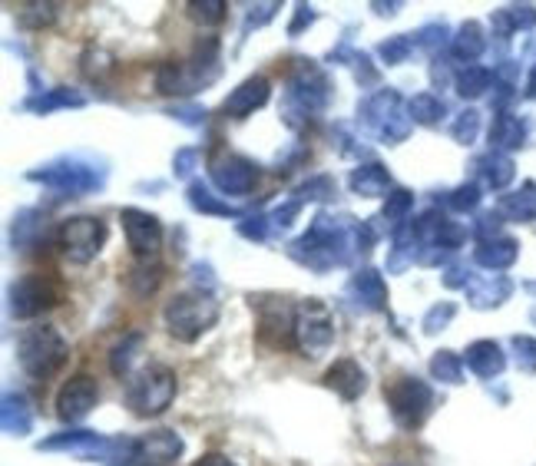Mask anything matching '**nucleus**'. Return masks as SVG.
Masks as SVG:
<instances>
[{
	"label": "nucleus",
	"mask_w": 536,
	"mask_h": 466,
	"mask_svg": "<svg viewBox=\"0 0 536 466\" xmlns=\"http://www.w3.org/2000/svg\"><path fill=\"white\" fill-rule=\"evenodd\" d=\"M384 397H388L391 417L401 430H417L427 417H431L434 390H431V384H424L421 377H398V381L388 384Z\"/></svg>",
	"instance_id": "obj_11"
},
{
	"label": "nucleus",
	"mask_w": 536,
	"mask_h": 466,
	"mask_svg": "<svg viewBox=\"0 0 536 466\" xmlns=\"http://www.w3.org/2000/svg\"><path fill=\"white\" fill-rule=\"evenodd\" d=\"M272 100V83H268V77H249V80H242L235 90L225 96V103H222V110L225 116H232V119H245V116H252L255 110H262V106Z\"/></svg>",
	"instance_id": "obj_18"
},
{
	"label": "nucleus",
	"mask_w": 536,
	"mask_h": 466,
	"mask_svg": "<svg viewBox=\"0 0 536 466\" xmlns=\"http://www.w3.org/2000/svg\"><path fill=\"white\" fill-rule=\"evenodd\" d=\"M517 255H520L517 238H507V235L490 238V242H480L474 248V262L480 268H490V272H503V268H510L513 262H517Z\"/></svg>",
	"instance_id": "obj_26"
},
{
	"label": "nucleus",
	"mask_w": 536,
	"mask_h": 466,
	"mask_svg": "<svg viewBox=\"0 0 536 466\" xmlns=\"http://www.w3.org/2000/svg\"><path fill=\"white\" fill-rule=\"evenodd\" d=\"M497 212L510 222H536V182H523L517 192L500 195Z\"/></svg>",
	"instance_id": "obj_29"
},
{
	"label": "nucleus",
	"mask_w": 536,
	"mask_h": 466,
	"mask_svg": "<svg viewBox=\"0 0 536 466\" xmlns=\"http://www.w3.org/2000/svg\"><path fill=\"white\" fill-rule=\"evenodd\" d=\"M219 40L199 37L189 60H166L156 70V90L166 96H192L219 80Z\"/></svg>",
	"instance_id": "obj_2"
},
{
	"label": "nucleus",
	"mask_w": 536,
	"mask_h": 466,
	"mask_svg": "<svg viewBox=\"0 0 536 466\" xmlns=\"http://www.w3.org/2000/svg\"><path fill=\"white\" fill-rule=\"evenodd\" d=\"M417 47L414 43V37H407V34H398V37H388L378 47V53H381V60L388 63V67H398V63H404L407 57H411V50Z\"/></svg>",
	"instance_id": "obj_44"
},
{
	"label": "nucleus",
	"mask_w": 536,
	"mask_h": 466,
	"mask_svg": "<svg viewBox=\"0 0 536 466\" xmlns=\"http://www.w3.org/2000/svg\"><path fill=\"white\" fill-rule=\"evenodd\" d=\"M189 17L196 20V24L202 27H219L225 20V10H229V4L225 0H192V4H186Z\"/></svg>",
	"instance_id": "obj_42"
},
{
	"label": "nucleus",
	"mask_w": 536,
	"mask_h": 466,
	"mask_svg": "<svg viewBox=\"0 0 536 466\" xmlns=\"http://www.w3.org/2000/svg\"><path fill=\"white\" fill-rule=\"evenodd\" d=\"M0 420H4V430L14 433V437H24L34 427V414H30V404L24 394H7L4 407H0Z\"/></svg>",
	"instance_id": "obj_32"
},
{
	"label": "nucleus",
	"mask_w": 536,
	"mask_h": 466,
	"mask_svg": "<svg viewBox=\"0 0 536 466\" xmlns=\"http://www.w3.org/2000/svg\"><path fill=\"white\" fill-rule=\"evenodd\" d=\"M493 83H497V77H493L487 67H477V63L467 70H460L457 80H454L457 93L464 96V100H477V96H484L487 90H493Z\"/></svg>",
	"instance_id": "obj_36"
},
{
	"label": "nucleus",
	"mask_w": 536,
	"mask_h": 466,
	"mask_svg": "<svg viewBox=\"0 0 536 466\" xmlns=\"http://www.w3.org/2000/svg\"><path fill=\"white\" fill-rule=\"evenodd\" d=\"M335 344V318H331V308L321 298H308L295 311V348L302 351V357H325Z\"/></svg>",
	"instance_id": "obj_9"
},
{
	"label": "nucleus",
	"mask_w": 536,
	"mask_h": 466,
	"mask_svg": "<svg viewBox=\"0 0 536 466\" xmlns=\"http://www.w3.org/2000/svg\"><path fill=\"white\" fill-rule=\"evenodd\" d=\"M268 225H272V219H268V215H255V219L239 222V235L249 238V242H265Z\"/></svg>",
	"instance_id": "obj_53"
},
{
	"label": "nucleus",
	"mask_w": 536,
	"mask_h": 466,
	"mask_svg": "<svg viewBox=\"0 0 536 466\" xmlns=\"http://www.w3.org/2000/svg\"><path fill=\"white\" fill-rule=\"evenodd\" d=\"M96 400H100V387H96L93 377L87 374L70 377L57 394V417L67 420V424H80L83 417H90Z\"/></svg>",
	"instance_id": "obj_17"
},
{
	"label": "nucleus",
	"mask_w": 536,
	"mask_h": 466,
	"mask_svg": "<svg viewBox=\"0 0 536 466\" xmlns=\"http://www.w3.org/2000/svg\"><path fill=\"white\" fill-rule=\"evenodd\" d=\"M351 252H358L355 225H335V219H328V215H318L312 229L288 245V255H292L298 265L315 268V272L348 265Z\"/></svg>",
	"instance_id": "obj_1"
},
{
	"label": "nucleus",
	"mask_w": 536,
	"mask_h": 466,
	"mask_svg": "<svg viewBox=\"0 0 536 466\" xmlns=\"http://www.w3.org/2000/svg\"><path fill=\"white\" fill-rule=\"evenodd\" d=\"M348 189L361 195V199H388L394 192L391 189V172L381 162H364V166L351 169L348 176Z\"/></svg>",
	"instance_id": "obj_22"
},
{
	"label": "nucleus",
	"mask_w": 536,
	"mask_h": 466,
	"mask_svg": "<svg viewBox=\"0 0 536 466\" xmlns=\"http://www.w3.org/2000/svg\"><path fill=\"white\" fill-rule=\"evenodd\" d=\"M27 179L44 182L47 189L63 192V195H90L103 186L106 169H96V166H90V162H80L77 156L73 159L63 156V159H53L34 172H27Z\"/></svg>",
	"instance_id": "obj_8"
},
{
	"label": "nucleus",
	"mask_w": 536,
	"mask_h": 466,
	"mask_svg": "<svg viewBox=\"0 0 536 466\" xmlns=\"http://www.w3.org/2000/svg\"><path fill=\"white\" fill-rule=\"evenodd\" d=\"M67 357H70V344L50 324H30V328L17 334V361L24 367V374L37 377V381H47V377L60 374Z\"/></svg>",
	"instance_id": "obj_4"
},
{
	"label": "nucleus",
	"mask_w": 536,
	"mask_h": 466,
	"mask_svg": "<svg viewBox=\"0 0 536 466\" xmlns=\"http://www.w3.org/2000/svg\"><path fill=\"white\" fill-rule=\"evenodd\" d=\"M80 106H87V96L70 90V86H57V90H40L37 96H30L24 100V110L37 113V116H50L57 110H80Z\"/></svg>",
	"instance_id": "obj_25"
},
{
	"label": "nucleus",
	"mask_w": 536,
	"mask_h": 466,
	"mask_svg": "<svg viewBox=\"0 0 536 466\" xmlns=\"http://www.w3.org/2000/svg\"><path fill=\"white\" fill-rule=\"evenodd\" d=\"M219 314L222 308L209 288H189V291H179L176 298H169V305L163 308V321H166V331L173 334L176 341L192 344L206 331L216 328Z\"/></svg>",
	"instance_id": "obj_3"
},
{
	"label": "nucleus",
	"mask_w": 536,
	"mask_h": 466,
	"mask_svg": "<svg viewBox=\"0 0 536 466\" xmlns=\"http://www.w3.org/2000/svg\"><path fill=\"white\" fill-rule=\"evenodd\" d=\"M60 7L53 0H27V4H17V24L24 30H44L57 20Z\"/></svg>",
	"instance_id": "obj_34"
},
{
	"label": "nucleus",
	"mask_w": 536,
	"mask_h": 466,
	"mask_svg": "<svg viewBox=\"0 0 536 466\" xmlns=\"http://www.w3.org/2000/svg\"><path fill=\"white\" fill-rule=\"evenodd\" d=\"M411 209H414V192L407 189H394L388 199H384V209H381V219L391 222V232L401 229V225L411 222Z\"/></svg>",
	"instance_id": "obj_38"
},
{
	"label": "nucleus",
	"mask_w": 536,
	"mask_h": 466,
	"mask_svg": "<svg viewBox=\"0 0 536 466\" xmlns=\"http://www.w3.org/2000/svg\"><path fill=\"white\" fill-rule=\"evenodd\" d=\"M315 24V7H308V4H298L295 7V17H292V24H288V37H298L302 30H308Z\"/></svg>",
	"instance_id": "obj_54"
},
{
	"label": "nucleus",
	"mask_w": 536,
	"mask_h": 466,
	"mask_svg": "<svg viewBox=\"0 0 536 466\" xmlns=\"http://www.w3.org/2000/svg\"><path fill=\"white\" fill-rule=\"evenodd\" d=\"M120 222L136 262H156L159 252H163V225H159L156 215L143 209H123Z\"/></svg>",
	"instance_id": "obj_14"
},
{
	"label": "nucleus",
	"mask_w": 536,
	"mask_h": 466,
	"mask_svg": "<svg viewBox=\"0 0 536 466\" xmlns=\"http://www.w3.org/2000/svg\"><path fill=\"white\" fill-rule=\"evenodd\" d=\"M252 308L259 311V341L268 348H295V311L285 298H252Z\"/></svg>",
	"instance_id": "obj_13"
},
{
	"label": "nucleus",
	"mask_w": 536,
	"mask_h": 466,
	"mask_svg": "<svg viewBox=\"0 0 536 466\" xmlns=\"http://www.w3.org/2000/svg\"><path fill=\"white\" fill-rule=\"evenodd\" d=\"M331 195H338L335 179H331V176H312V179L305 182V186H298L292 192V199L298 205H305V202H328Z\"/></svg>",
	"instance_id": "obj_40"
},
{
	"label": "nucleus",
	"mask_w": 536,
	"mask_h": 466,
	"mask_svg": "<svg viewBox=\"0 0 536 466\" xmlns=\"http://www.w3.org/2000/svg\"><path fill=\"white\" fill-rule=\"evenodd\" d=\"M348 295L355 298V305L364 308V311L388 308V285H384V275L374 272V268H361L358 275H351Z\"/></svg>",
	"instance_id": "obj_20"
},
{
	"label": "nucleus",
	"mask_w": 536,
	"mask_h": 466,
	"mask_svg": "<svg viewBox=\"0 0 536 466\" xmlns=\"http://www.w3.org/2000/svg\"><path fill=\"white\" fill-rule=\"evenodd\" d=\"M533 321H536V311H533Z\"/></svg>",
	"instance_id": "obj_61"
},
{
	"label": "nucleus",
	"mask_w": 536,
	"mask_h": 466,
	"mask_svg": "<svg viewBox=\"0 0 536 466\" xmlns=\"http://www.w3.org/2000/svg\"><path fill=\"white\" fill-rule=\"evenodd\" d=\"M113 53L103 50V47H90L83 53V73H87L90 80H103L106 73H113Z\"/></svg>",
	"instance_id": "obj_46"
},
{
	"label": "nucleus",
	"mask_w": 536,
	"mask_h": 466,
	"mask_svg": "<svg viewBox=\"0 0 536 466\" xmlns=\"http://www.w3.org/2000/svg\"><path fill=\"white\" fill-rule=\"evenodd\" d=\"M431 374L444 384H460L464 381V361L454 351H437L431 357Z\"/></svg>",
	"instance_id": "obj_41"
},
{
	"label": "nucleus",
	"mask_w": 536,
	"mask_h": 466,
	"mask_svg": "<svg viewBox=\"0 0 536 466\" xmlns=\"http://www.w3.org/2000/svg\"><path fill=\"white\" fill-rule=\"evenodd\" d=\"M510 278H503V275H477L474 281L467 285V298H470V305L480 308V311H487V308H500L503 301L510 298Z\"/></svg>",
	"instance_id": "obj_23"
},
{
	"label": "nucleus",
	"mask_w": 536,
	"mask_h": 466,
	"mask_svg": "<svg viewBox=\"0 0 536 466\" xmlns=\"http://www.w3.org/2000/svg\"><path fill=\"white\" fill-rule=\"evenodd\" d=\"M527 143V123L513 113H497L490 126V146L493 153H503V149H520Z\"/></svg>",
	"instance_id": "obj_28"
},
{
	"label": "nucleus",
	"mask_w": 536,
	"mask_h": 466,
	"mask_svg": "<svg viewBox=\"0 0 536 466\" xmlns=\"http://www.w3.org/2000/svg\"><path fill=\"white\" fill-rule=\"evenodd\" d=\"M169 116L179 119V123H186V126H202V123H206V110H202V106H173Z\"/></svg>",
	"instance_id": "obj_55"
},
{
	"label": "nucleus",
	"mask_w": 536,
	"mask_h": 466,
	"mask_svg": "<svg viewBox=\"0 0 536 466\" xmlns=\"http://www.w3.org/2000/svg\"><path fill=\"white\" fill-rule=\"evenodd\" d=\"M176 400V374L166 364H149L126 384V407L136 417H159Z\"/></svg>",
	"instance_id": "obj_7"
},
{
	"label": "nucleus",
	"mask_w": 536,
	"mask_h": 466,
	"mask_svg": "<svg viewBox=\"0 0 536 466\" xmlns=\"http://www.w3.org/2000/svg\"><path fill=\"white\" fill-rule=\"evenodd\" d=\"M209 179L225 195H249L259 182V166L239 153H219L209 162Z\"/></svg>",
	"instance_id": "obj_16"
},
{
	"label": "nucleus",
	"mask_w": 536,
	"mask_h": 466,
	"mask_svg": "<svg viewBox=\"0 0 536 466\" xmlns=\"http://www.w3.org/2000/svg\"><path fill=\"white\" fill-rule=\"evenodd\" d=\"M63 301V288L50 275H20L14 285L7 288V308L17 321H34L44 311L57 308Z\"/></svg>",
	"instance_id": "obj_10"
},
{
	"label": "nucleus",
	"mask_w": 536,
	"mask_h": 466,
	"mask_svg": "<svg viewBox=\"0 0 536 466\" xmlns=\"http://www.w3.org/2000/svg\"><path fill=\"white\" fill-rule=\"evenodd\" d=\"M414 43H417V47H424V50H431V53H434L437 47H444V43H447V27H444V24L424 27L421 34L414 37Z\"/></svg>",
	"instance_id": "obj_52"
},
{
	"label": "nucleus",
	"mask_w": 536,
	"mask_h": 466,
	"mask_svg": "<svg viewBox=\"0 0 536 466\" xmlns=\"http://www.w3.org/2000/svg\"><path fill=\"white\" fill-rule=\"evenodd\" d=\"M143 348V334H126V338L116 344L113 354H110V371L116 377H126L130 374V367L136 361V351Z\"/></svg>",
	"instance_id": "obj_39"
},
{
	"label": "nucleus",
	"mask_w": 536,
	"mask_h": 466,
	"mask_svg": "<svg viewBox=\"0 0 536 466\" xmlns=\"http://www.w3.org/2000/svg\"><path fill=\"white\" fill-rule=\"evenodd\" d=\"M186 195H189L192 209L202 212V215H216V219H239V209L229 205V202H222L219 195L206 186V182H189Z\"/></svg>",
	"instance_id": "obj_31"
},
{
	"label": "nucleus",
	"mask_w": 536,
	"mask_h": 466,
	"mask_svg": "<svg viewBox=\"0 0 536 466\" xmlns=\"http://www.w3.org/2000/svg\"><path fill=\"white\" fill-rule=\"evenodd\" d=\"M444 202H447L450 212H474L480 205V186L477 182H464V186L450 189Z\"/></svg>",
	"instance_id": "obj_45"
},
{
	"label": "nucleus",
	"mask_w": 536,
	"mask_h": 466,
	"mask_svg": "<svg viewBox=\"0 0 536 466\" xmlns=\"http://www.w3.org/2000/svg\"><path fill=\"white\" fill-rule=\"evenodd\" d=\"M500 225H503L500 212H484L474 225V235L480 238V242H490V238H500Z\"/></svg>",
	"instance_id": "obj_51"
},
{
	"label": "nucleus",
	"mask_w": 536,
	"mask_h": 466,
	"mask_svg": "<svg viewBox=\"0 0 536 466\" xmlns=\"http://www.w3.org/2000/svg\"><path fill=\"white\" fill-rule=\"evenodd\" d=\"M182 457V437L176 430H153L133 437L123 466H169Z\"/></svg>",
	"instance_id": "obj_15"
},
{
	"label": "nucleus",
	"mask_w": 536,
	"mask_h": 466,
	"mask_svg": "<svg viewBox=\"0 0 536 466\" xmlns=\"http://www.w3.org/2000/svg\"><path fill=\"white\" fill-rule=\"evenodd\" d=\"M513 351H517V364L527 374H536V341L527 338V334H517L513 338Z\"/></svg>",
	"instance_id": "obj_49"
},
{
	"label": "nucleus",
	"mask_w": 536,
	"mask_h": 466,
	"mask_svg": "<svg viewBox=\"0 0 536 466\" xmlns=\"http://www.w3.org/2000/svg\"><path fill=\"white\" fill-rule=\"evenodd\" d=\"M407 110H411L414 123H421V126H437L447 116L444 100L434 93H417L414 100H407Z\"/></svg>",
	"instance_id": "obj_37"
},
{
	"label": "nucleus",
	"mask_w": 536,
	"mask_h": 466,
	"mask_svg": "<svg viewBox=\"0 0 536 466\" xmlns=\"http://www.w3.org/2000/svg\"><path fill=\"white\" fill-rule=\"evenodd\" d=\"M457 314V305L454 301H441V305H434L431 311L424 314V331L427 334H437V331H444L447 328V321Z\"/></svg>",
	"instance_id": "obj_48"
},
{
	"label": "nucleus",
	"mask_w": 536,
	"mask_h": 466,
	"mask_svg": "<svg viewBox=\"0 0 536 466\" xmlns=\"http://www.w3.org/2000/svg\"><path fill=\"white\" fill-rule=\"evenodd\" d=\"M159 285H163V268L156 262H136L130 272H126V288H130L136 298H149Z\"/></svg>",
	"instance_id": "obj_35"
},
{
	"label": "nucleus",
	"mask_w": 536,
	"mask_h": 466,
	"mask_svg": "<svg viewBox=\"0 0 536 466\" xmlns=\"http://www.w3.org/2000/svg\"><path fill=\"white\" fill-rule=\"evenodd\" d=\"M278 7H282V4H275V0H268V4H252V7H249V14H245L242 34H249L252 27H265L268 20H272V17L278 14Z\"/></svg>",
	"instance_id": "obj_50"
},
{
	"label": "nucleus",
	"mask_w": 536,
	"mask_h": 466,
	"mask_svg": "<svg viewBox=\"0 0 536 466\" xmlns=\"http://www.w3.org/2000/svg\"><path fill=\"white\" fill-rule=\"evenodd\" d=\"M497 24H503V34H513V30H527L536 24V7H503L497 17Z\"/></svg>",
	"instance_id": "obj_43"
},
{
	"label": "nucleus",
	"mask_w": 536,
	"mask_h": 466,
	"mask_svg": "<svg viewBox=\"0 0 536 466\" xmlns=\"http://www.w3.org/2000/svg\"><path fill=\"white\" fill-rule=\"evenodd\" d=\"M325 384L335 390V394L341 400H358L364 394V387H368V374L361 371V364L358 361H351V357H341V361H335L328 367V374H325Z\"/></svg>",
	"instance_id": "obj_21"
},
{
	"label": "nucleus",
	"mask_w": 536,
	"mask_h": 466,
	"mask_svg": "<svg viewBox=\"0 0 536 466\" xmlns=\"http://www.w3.org/2000/svg\"><path fill=\"white\" fill-rule=\"evenodd\" d=\"M527 96H536V67L530 73V83H527Z\"/></svg>",
	"instance_id": "obj_60"
},
{
	"label": "nucleus",
	"mask_w": 536,
	"mask_h": 466,
	"mask_svg": "<svg viewBox=\"0 0 536 466\" xmlns=\"http://www.w3.org/2000/svg\"><path fill=\"white\" fill-rule=\"evenodd\" d=\"M106 235H110V229H106L103 219H96V215H73V219H67L60 225L57 245H60V252L67 262L90 265L93 258L103 252Z\"/></svg>",
	"instance_id": "obj_12"
},
{
	"label": "nucleus",
	"mask_w": 536,
	"mask_h": 466,
	"mask_svg": "<svg viewBox=\"0 0 536 466\" xmlns=\"http://www.w3.org/2000/svg\"><path fill=\"white\" fill-rule=\"evenodd\" d=\"M414 229H417V242H424V245H441V248H460V242L467 238V232L460 229L457 222H450L447 215L441 209H427L421 219L414 222Z\"/></svg>",
	"instance_id": "obj_19"
},
{
	"label": "nucleus",
	"mask_w": 536,
	"mask_h": 466,
	"mask_svg": "<svg viewBox=\"0 0 536 466\" xmlns=\"http://www.w3.org/2000/svg\"><path fill=\"white\" fill-rule=\"evenodd\" d=\"M464 364L477 377H497L503 367H507V357H503V348H500L497 341H474L467 348Z\"/></svg>",
	"instance_id": "obj_27"
},
{
	"label": "nucleus",
	"mask_w": 536,
	"mask_h": 466,
	"mask_svg": "<svg viewBox=\"0 0 536 466\" xmlns=\"http://www.w3.org/2000/svg\"><path fill=\"white\" fill-rule=\"evenodd\" d=\"M47 238V215L40 209H24L14 215V225H10V242L20 252H30Z\"/></svg>",
	"instance_id": "obj_24"
},
{
	"label": "nucleus",
	"mask_w": 536,
	"mask_h": 466,
	"mask_svg": "<svg viewBox=\"0 0 536 466\" xmlns=\"http://www.w3.org/2000/svg\"><path fill=\"white\" fill-rule=\"evenodd\" d=\"M196 162H199V149H179L176 159H173L176 176H189V172L196 169Z\"/></svg>",
	"instance_id": "obj_56"
},
{
	"label": "nucleus",
	"mask_w": 536,
	"mask_h": 466,
	"mask_svg": "<svg viewBox=\"0 0 536 466\" xmlns=\"http://www.w3.org/2000/svg\"><path fill=\"white\" fill-rule=\"evenodd\" d=\"M331 93H335L331 77L318 67L315 60H295L292 73H288V90H285V100H288L285 119L292 123L295 113L298 116L321 113L331 103Z\"/></svg>",
	"instance_id": "obj_6"
},
{
	"label": "nucleus",
	"mask_w": 536,
	"mask_h": 466,
	"mask_svg": "<svg viewBox=\"0 0 536 466\" xmlns=\"http://www.w3.org/2000/svg\"><path fill=\"white\" fill-rule=\"evenodd\" d=\"M470 281H474V275H470L464 265H450L444 272V285L447 288H467Z\"/></svg>",
	"instance_id": "obj_57"
},
{
	"label": "nucleus",
	"mask_w": 536,
	"mask_h": 466,
	"mask_svg": "<svg viewBox=\"0 0 536 466\" xmlns=\"http://www.w3.org/2000/svg\"><path fill=\"white\" fill-rule=\"evenodd\" d=\"M371 7L378 10L381 17H394V14H398V7H401V4H371Z\"/></svg>",
	"instance_id": "obj_59"
},
{
	"label": "nucleus",
	"mask_w": 536,
	"mask_h": 466,
	"mask_svg": "<svg viewBox=\"0 0 536 466\" xmlns=\"http://www.w3.org/2000/svg\"><path fill=\"white\" fill-rule=\"evenodd\" d=\"M477 172H480V179H484L490 189H507L513 182V176H517V172H513V159L503 156V153L480 156L477 159Z\"/></svg>",
	"instance_id": "obj_33"
},
{
	"label": "nucleus",
	"mask_w": 536,
	"mask_h": 466,
	"mask_svg": "<svg viewBox=\"0 0 536 466\" xmlns=\"http://www.w3.org/2000/svg\"><path fill=\"white\" fill-rule=\"evenodd\" d=\"M477 133H480V113L477 110H464L454 119V126H450V136H454L457 143H464V146L474 143Z\"/></svg>",
	"instance_id": "obj_47"
},
{
	"label": "nucleus",
	"mask_w": 536,
	"mask_h": 466,
	"mask_svg": "<svg viewBox=\"0 0 536 466\" xmlns=\"http://www.w3.org/2000/svg\"><path fill=\"white\" fill-rule=\"evenodd\" d=\"M484 47H487V37H484V30H480V24H474V20L464 24L454 37H450V57L467 63V67H474V60L484 53Z\"/></svg>",
	"instance_id": "obj_30"
},
{
	"label": "nucleus",
	"mask_w": 536,
	"mask_h": 466,
	"mask_svg": "<svg viewBox=\"0 0 536 466\" xmlns=\"http://www.w3.org/2000/svg\"><path fill=\"white\" fill-rule=\"evenodd\" d=\"M358 116H361V123L368 126L371 133L381 139V143H388V146L404 143L407 133H411V126H414L404 96L398 90H391V86H388V90L371 93L368 100L361 103Z\"/></svg>",
	"instance_id": "obj_5"
},
{
	"label": "nucleus",
	"mask_w": 536,
	"mask_h": 466,
	"mask_svg": "<svg viewBox=\"0 0 536 466\" xmlns=\"http://www.w3.org/2000/svg\"><path fill=\"white\" fill-rule=\"evenodd\" d=\"M192 466H235L229 457H222V453H206L199 463H192Z\"/></svg>",
	"instance_id": "obj_58"
}]
</instances>
